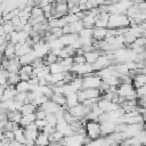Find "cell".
<instances>
[{
    "mask_svg": "<svg viewBox=\"0 0 146 146\" xmlns=\"http://www.w3.org/2000/svg\"><path fill=\"white\" fill-rule=\"evenodd\" d=\"M35 124H36L38 129L42 131V130L48 125V122H47V120H36V121H35Z\"/></svg>",
    "mask_w": 146,
    "mask_h": 146,
    "instance_id": "32",
    "label": "cell"
},
{
    "mask_svg": "<svg viewBox=\"0 0 146 146\" xmlns=\"http://www.w3.org/2000/svg\"><path fill=\"white\" fill-rule=\"evenodd\" d=\"M140 26L143 27V30H144V31H146V22H144V23H141V24H140Z\"/></svg>",
    "mask_w": 146,
    "mask_h": 146,
    "instance_id": "36",
    "label": "cell"
},
{
    "mask_svg": "<svg viewBox=\"0 0 146 146\" xmlns=\"http://www.w3.org/2000/svg\"><path fill=\"white\" fill-rule=\"evenodd\" d=\"M22 117H23V115L21 112H8V121H11V122L19 124Z\"/></svg>",
    "mask_w": 146,
    "mask_h": 146,
    "instance_id": "21",
    "label": "cell"
},
{
    "mask_svg": "<svg viewBox=\"0 0 146 146\" xmlns=\"http://www.w3.org/2000/svg\"><path fill=\"white\" fill-rule=\"evenodd\" d=\"M87 136L75 133L70 137H64L62 140L63 146H84V139Z\"/></svg>",
    "mask_w": 146,
    "mask_h": 146,
    "instance_id": "5",
    "label": "cell"
},
{
    "mask_svg": "<svg viewBox=\"0 0 146 146\" xmlns=\"http://www.w3.org/2000/svg\"><path fill=\"white\" fill-rule=\"evenodd\" d=\"M46 120H47V122H48V125H51V127H55V128H56L58 120H57V117H56L55 114H48Z\"/></svg>",
    "mask_w": 146,
    "mask_h": 146,
    "instance_id": "30",
    "label": "cell"
},
{
    "mask_svg": "<svg viewBox=\"0 0 146 146\" xmlns=\"http://www.w3.org/2000/svg\"><path fill=\"white\" fill-rule=\"evenodd\" d=\"M130 26V18L124 14H111L108 21V29L117 30Z\"/></svg>",
    "mask_w": 146,
    "mask_h": 146,
    "instance_id": "1",
    "label": "cell"
},
{
    "mask_svg": "<svg viewBox=\"0 0 146 146\" xmlns=\"http://www.w3.org/2000/svg\"><path fill=\"white\" fill-rule=\"evenodd\" d=\"M72 73H75L78 76H81L82 78L87 74H90V73H94V67H92V64H89V63H83V64H74L72 66V70H71Z\"/></svg>",
    "mask_w": 146,
    "mask_h": 146,
    "instance_id": "4",
    "label": "cell"
},
{
    "mask_svg": "<svg viewBox=\"0 0 146 146\" xmlns=\"http://www.w3.org/2000/svg\"><path fill=\"white\" fill-rule=\"evenodd\" d=\"M50 74H59V73H65V68L60 63H55L49 65Z\"/></svg>",
    "mask_w": 146,
    "mask_h": 146,
    "instance_id": "20",
    "label": "cell"
},
{
    "mask_svg": "<svg viewBox=\"0 0 146 146\" xmlns=\"http://www.w3.org/2000/svg\"><path fill=\"white\" fill-rule=\"evenodd\" d=\"M48 44H49L50 50H57V49H63L64 48V44L62 43V41L59 39H56L54 41H50V42H48Z\"/></svg>",
    "mask_w": 146,
    "mask_h": 146,
    "instance_id": "24",
    "label": "cell"
},
{
    "mask_svg": "<svg viewBox=\"0 0 146 146\" xmlns=\"http://www.w3.org/2000/svg\"><path fill=\"white\" fill-rule=\"evenodd\" d=\"M103 80L96 74V72L87 74L82 78L83 89H99L102 86Z\"/></svg>",
    "mask_w": 146,
    "mask_h": 146,
    "instance_id": "2",
    "label": "cell"
},
{
    "mask_svg": "<svg viewBox=\"0 0 146 146\" xmlns=\"http://www.w3.org/2000/svg\"><path fill=\"white\" fill-rule=\"evenodd\" d=\"M107 36V29H99V27H95L94 29V39L97 41H103L105 40Z\"/></svg>",
    "mask_w": 146,
    "mask_h": 146,
    "instance_id": "15",
    "label": "cell"
},
{
    "mask_svg": "<svg viewBox=\"0 0 146 146\" xmlns=\"http://www.w3.org/2000/svg\"><path fill=\"white\" fill-rule=\"evenodd\" d=\"M47 112L44 110H42L41 107H38L36 112H35V116H36V120H46L47 119Z\"/></svg>",
    "mask_w": 146,
    "mask_h": 146,
    "instance_id": "31",
    "label": "cell"
},
{
    "mask_svg": "<svg viewBox=\"0 0 146 146\" xmlns=\"http://www.w3.org/2000/svg\"><path fill=\"white\" fill-rule=\"evenodd\" d=\"M86 130H87V136L91 140H96L100 138L102 136V129H100V123L96 121H88L86 124Z\"/></svg>",
    "mask_w": 146,
    "mask_h": 146,
    "instance_id": "3",
    "label": "cell"
},
{
    "mask_svg": "<svg viewBox=\"0 0 146 146\" xmlns=\"http://www.w3.org/2000/svg\"><path fill=\"white\" fill-rule=\"evenodd\" d=\"M51 100H52V102H55L57 105H59V106H62V107H66V108H67V106H66V96H64V95H56V94H54V96H52ZM67 111H68V108H67Z\"/></svg>",
    "mask_w": 146,
    "mask_h": 146,
    "instance_id": "19",
    "label": "cell"
},
{
    "mask_svg": "<svg viewBox=\"0 0 146 146\" xmlns=\"http://www.w3.org/2000/svg\"><path fill=\"white\" fill-rule=\"evenodd\" d=\"M100 91L99 89H82L78 92V97H79V102L80 104H82L84 100L87 99H91V98H98L100 96Z\"/></svg>",
    "mask_w": 146,
    "mask_h": 146,
    "instance_id": "6",
    "label": "cell"
},
{
    "mask_svg": "<svg viewBox=\"0 0 146 146\" xmlns=\"http://www.w3.org/2000/svg\"><path fill=\"white\" fill-rule=\"evenodd\" d=\"M70 25V29H71V33H74V34H79L83 29H84V25H83V22L80 19L73 24H68Z\"/></svg>",
    "mask_w": 146,
    "mask_h": 146,
    "instance_id": "18",
    "label": "cell"
},
{
    "mask_svg": "<svg viewBox=\"0 0 146 146\" xmlns=\"http://www.w3.org/2000/svg\"><path fill=\"white\" fill-rule=\"evenodd\" d=\"M15 50H16V57L21 58L22 56L27 55L29 52H31L33 50V48L25 42V43H17L15 46Z\"/></svg>",
    "mask_w": 146,
    "mask_h": 146,
    "instance_id": "8",
    "label": "cell"
},
{
    "mask_svg": "<svg viewBox=\"0 0 146 146\" xmlns=\"http://www.w3.org/2000/svg\"><path fill=\"white\" fill-rule=\"evenodd\" d=\"M21 76L19 73H10L9 78H8V83L9 86H16L18 82H21Z\"/></svg>",
    "mask_w": 146,
    "mask_h": 146,
    "instance_id": "23",
    "label": "cell"
},
{
    "mask_svg": "<svg viewBox=\"0 0 146 146\" xmlns=\"http://www.w3.org/2000/svg\"><path fill=\"white\" fill-rule=\"evenodd\" d=\"M73 59H74V64H83V63H87L84 55L83 56H78L76 55V56L73 57Z\"/></svg>",
    "mask_w": 146,
    "mask_h": 146,
    "instance_id": "34",
    "label": "cell"
},
{
    "mask_svg": "<svg viewBox=\"0 0 146 146\" xmlns=\"http://www.w3.org/2000/svg\"><path fill=\"white\" fill-rule=\"evenodd\" d=\"M43 15H44L43 10H42L40 7H38V6H35V7L32 9V11H31V18H38V17H41V16H43Z\"/></svg>",
    "mask_w": 146,
    "mask_h": 146,
    "instance_id": "27",
    "label": "cell"
},
{
    "mask_svg": "<svg viewBox=\"0 0 146 146\" xmlns=\"http://www.w3.org/2000/svg\"><path fill=\"white\" fill-rule=\"evenodd\" d=\"M35 146H50V139L49 136L43 133L42 131L39 133L36 140H35Z\"/></svg>",
    "mask_w": 146,
    "mask_h": 146,
    "instance_id": "14",
    "label": "cell"
},
{
    "mask_svg": "<svg viewBox=\"0 0 146 146\" xmlns=\"http://www.w3.org/2000/svg\"><path fill=\"white\" fill-rule=\"evenodd\" d=\"M2 27H3V30H5V32H6V34H11L13 32H15L16 30H15V26L13 25V23L11 22H6L3 25H1Z\"/></svg>",
    "mask_w": 146,
    "mask_h": 146,
    "instance_id": "28",
    "label": "cell"
},
{
    "mask_svg": "<svg viewBox=\"0 0 146 146\" xmlns=\"http://www.w3.org/2000/svg\"><path fill=\"white\" fill-rule=\"evenodd\" d=\"M80 102H79V97H78V92L76 94H70L66 96V106L67 108H72L76 105H79Z\"/></svg>",
    "mask_w": 146,
    "mask_h": 146,
    "instance_id": "13",
    "label": "cell"
},
{
    "mask_svg": "<svg viewBox=\"0 0 146 146\" xmlns=\"http://www.w3.org/2000/svg\"><path fill=\"white\" fill-rule=\"evenodd\" d=\"M36 110H38V107L34 106L32 103H30V104H24V105L22 106V108H21V113H22V115H29V114L35 113Z\"/></svg>",
    "mask_w": 146,
    "mask_h": 146,
    "instance_id": "16",
    "label": "cell"
},
{
    "mask_svg": "<svg viewBox=\"0 0 146 146\" xmlns=\"http://www.w3.org/2000/svg\"><path fill=\"white\" fill-rule=\"evenodd\" d=\"M80 38H92L94 36V29H89V27H84L80 33H79Z\"/></svg>",
    "mask_w": 146,
    "mask_h": 146,
    "instance_id": "26",
    "label": "cell"
},
{
    "mask_svg": "<svg viewBox=\"0 0 146 146\" xmlns=\"http://www.w3.org/2000/svg\"><path fill=\"white\" fill-rule=\"evenodd\" d=\"M31 84L29 81H21L16 84V91L17 92H30Z\"/></svg>",
    "mask_w": 146,
    "mask_h": 146,
    "instance_id": "17",
    "label": "cell"
},
{
    "mask_svg": "<svg viewBox=\"0 0 146 146\" xmlns=\"http://www.w3.org/2000/svg\"><path fill=\"white\" fill-rule=\"evenodd\" d=\"M102 129V137H107L112 135L115 131V123L113 122H102L100 123Z\"/></svg>",
    "mask_w": 146,
    "mask_h": 146,
    "instance_id": "9",
    "label": "cell"
},
{
    "mask_svg": "<svg viewBox=\"0 0 146 146\" xmlns=\"http://www.w3.org/2000/svg\"><path fill=\"white\" fill-rule=\"evenodd\" d=\"M102 56V51L100 50H92L90 52H86L84 54V57H86V60L87 63L89 64H95L97 62V59Z\"/></svg>",
    "mask_w": 146,
    "mask_h": 146,
    "instance_id": "11",
    "label": "cell"
},
{
    "mask_svg": "<svg viewBox=\"0 0 146 146\" xmlns=\"http://www.w3.org/2000/svg\"><path fill=\"white\" fill-rule=\"evenodd\" d=\"M33 71H34V68L32 65H22V67L19 70V74H26V75L32 76Z\"/></svg>",
    "mask_w": 146,
    "mask_h": 146,
    "instance_id": "25",
    "label": "cell"
},
{
    "mask_svg": "<svg viewBox=\"0 0 146 146\" xmlns=\"http://www.w3.org/2000/svg\"><path fill=\"white\" fill-rule=\"evenodd\" d=\"M79 34H74V33H68V34H64L62 38H59V40L62 41V43L64 44V47H68L72 46L75 41L79 40Z\"/></svg>",
    "mask_w": 146,
    "mask_h": 146,
    "instance_id": "10",
    "label": "cell"
},
{
    "mask_svg": "<svg viewBox=\"0 0 146 146\" xmlns=\"http://www.w3.org/2000/svg\"><path fill=\"white\" fill-rule=\"evenodd\" d=\"M56 130H57V129H56L55 127L47 125V127H46V128L42 130V132H43V133H46V135H48V136H51V135H52V133H54Z\"/></svg>",
    "mask_w": 146,
    "mask_h": 146,
    "instance_id": "33",
    "label": "cell"
},
{
    "mask_svg": "<svg viewBox=\"0 0 146 146\" xmlns=\"http://www.w3.org/2000/svg\"><path fill=\"white\" fill-rule=\"evenodd\" d=\"M64 18H65V21H66L67 24H73V23L80 21V18L78 17V15H74V14H67L66 16H64Z\"/></svg>",
    "mask_w": 146,
    "mask_h": 146,
    "instance_id": "29",
    "label": "cell"
},
{
    "mask_svg": "<svg viewBox=\"0 0 146 146\" xmlns=\"http://www.w3.org/2000/svg\"><path fill=\"white\" fill-rule=\"evenodd\" d=\"M39 130H31V129H24V135L26 137V139L29 140H36L38 136H39Z\"/></svg>",
    "mask_w": 146,
    "mask_h": 146,
    "instance_id": "22",
    "label": "cell"
},
{
    "mask_svg": "<svg viewBox=\"0 0 146 146\" xmlns=\"http://www.w3.org/2000/svg\"><path fill=\"white\" fill-rule=\"evenodd\" d=\"M36 121V116H35V113H33V114H29V115H23V117H22V120H21V123H19V125L22 127V128H26V127H29L30 124H32V123H34Z\"/></svg>",
    "mask_w": 146,
    "mask_h": 146,
    "instance_id": "12",
    "label": "cell"
},
{
    "mask_svg": "<svg viewBox=\"0 0 146 146\" xmlns=\"http://www.w3.org/2000/svg\"><path fill=\"white\" fill-rule=\"evenodd\" d=\"M10 146H25V145L18 143L17 140H13V141H10Z\"/></svg>",
    "mask_w": 146,
    "mask_h": 146,
    "instance_id": "35",
    "label": "cell"
},
{
    "mask_svg": "<svg viewBox=\"0 0 146 146\" xmlns=\"http://www.w3.org/2000/svg\"><path fill=\"white\" fill-rule=\"evenodd\" d=\"M111 65H113V60L104 52L97 59V62L95 64H92V67H94V71L95 72H98V71H102V70H104V68H106V67H108Z\"/></svg>",
    "mask_w": 146,
    "mask_h": 146,
    "instance_id": "7",
    "label": "cell"
},
{
    "mask_svg": "<svg viewBox=\"0 0 146 146\" xmlns=\"http://www.w3.org/2000/svg\"><path fill=\"white\" fill-rule=\"evenodd\" d=\"M143 120H144V123L146 124V113H145V114L143 115Z\"/></svg>",
    "mask_w": 146,
    "mask_h": 146,
    "instance_id": "37",
    "label": "cell"
},
{
    "mask_svg": "<svg viewBox=\"0 0 146 146\" xmlns=\"http://www.w3.org/2000/svg\"><path fill=\"white\" fill-rule=\"evenodd\" d=\"M144 130H145V131H146V124H145V128H144Z\"/></svg>",
    "mask_w": 146,
    "mask_h": 146,
    "instance_id": "38",
    "label": "cell"
}]
</instances>
